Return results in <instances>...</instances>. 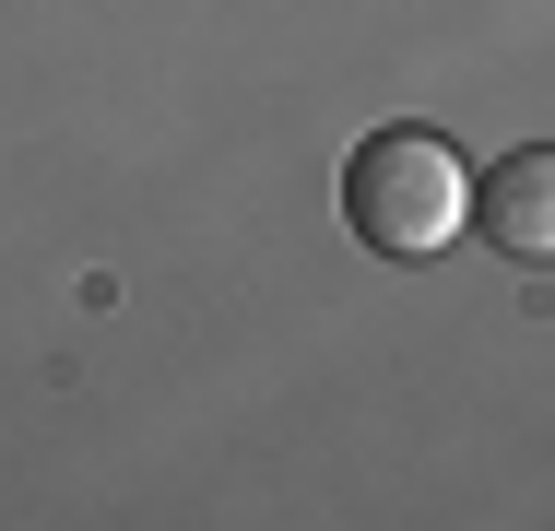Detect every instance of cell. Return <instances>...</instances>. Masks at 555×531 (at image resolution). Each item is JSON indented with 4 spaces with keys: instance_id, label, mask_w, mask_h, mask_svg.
I'll list each match as a JSON object with an SVG mask.
<instances>
[{
    "instance_id": "7a4b0ae2",
    "label": "cell",
    "mask_w": 555,
    "mask_h": 531,
    "mask_svg": "<svg viewBox=\"0 0 555 531\" xmlns=\"http://www.w3.org/2000/svg\"><path fill=\"white\" fill-rule=\"evenodd\" d=\"M473 236L508 260H555V142H520L473 178Z\"/></svg>"
},
{
    "instance_id": "6da1fadb",
    "label": "cell",
    "mask_w": 555,
    "mask_h": 531,
    "mask_svg": "<svg viewBox=\"0 0 555 531\" xmlns=\"http://www.w3.org/2000/svg\"><path fill=\"white\" fill-rule=\"evenodd\" d=\"M343 224L390 260H426L473 224V166L449 154L438 130H366L343 166Z\"/></svg>"
}]
</instances>
